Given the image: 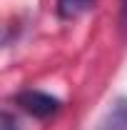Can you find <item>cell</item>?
I'll return each mask as SVG.
<instances>
[{
  "label": "cell",
  "instance_id": "6da1fadb",
  "mask_svg": "<svg viewBox=\"0 0 127 130\" xmlns=\"http://www.w3.org/2000/svg\"><path fill=\"white\" fill-rule=\"evenodd\" d=\"M15 100L25 113L35 115V118H50L60 110V100L43 93V90H23Z\"/></svg>",
  "mask_w": 127,
  "mask_h": 130
},
{
  "label": "cell",
  "instance_id": "5b68a950",
  "mask_svg": "<svg viewBox=\"0 0 127 130\" xmlns=\"http://www.w3.org/2000/svg\"><path fill=\"white\" fill-rule=\"evenodd\" d=\"M122 25L127 28V0H122Z\"/></svg>",
  "mask_w": 127,
  "mask_h": 130
},
{
  "label": "cell",
  "instance_id": "3957f363",
  "mask_svg": "<svg viewBox=\"0 0 127 130\" xmlns=\"http://www.w3.org/2000/svg\"><path fill=\"white\" fill-rule=\"evenodd\" d=\"M97 0H57L55 3V10L62 20H75V18L85 15L87 10L95 8Z\"/></svg>",
  "mask_w": 127,
  "mask_h": 130
},
{
  "label": "cell",
  "instance_id": "7a4b0ae2",
  "mask_svg": "<svg viewBox=\"0 0 127 130\" xmlns=\"http://www.w3.org/2000/svg\"><path fill=\"white\" fill-rule=\"evenodd\" d=\"M97 130H127V98H117L112 103Z\"/></svg>",
  "mask_w": 127,
  "mask_h": 130
},
{
  "label": "cell",
  "instance_id": "277c9868",
  "mask_svg": "<svg viewBox=\"0 0 127 130\" xmlns=\"http://www.w3.org/2000/svg\"><path fill=\"white\" fill-rule=\"evenodd\" d=\"M0 130H20L17 128V120L10 113H5V110H0Z\"/></svg>",
  "mask_w": 127,
  "mask_h": 130
}]
</instances>
